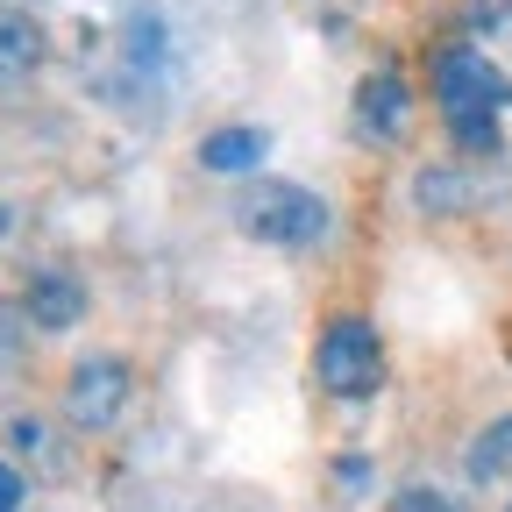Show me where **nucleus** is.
Here are the masks:
<instances>
[{
    "mask_svg": "<svg viewBox=\"0 0 512 512\" xmlns=\"http://www.w3.org/2000/svg\"><path fill=\"white\" fill-rule=\"evenodd\" d=\"M470 484H512V413L491 420L477 441H470V456H463Z\"/></svg>",
    "mask_w": 512,
    "mask_h": 512,
    "instance_id": "nucleus-9",
    "label": "nucleus"
},
{
    "mask_svg": "<svg viewBox=\"0 0 512 512\" xmlns=\"http://www.w3.org/2000/svg\"><path fill=\"white\" fill-rule=\"evenodd\" d=\"M43 22L36 15H15V8H0V93H22L36 72H43Z\"/></svg>",
    "mask_w": 512,
    "mask_h": 512,
    "instance_id": "nucleus-6",
    "label": "nucleus"
},
{
    "mask_svg": "<svg viewBox=\"0 0 512 512\" xmlns=\"http://www.w3.org/2000/svg\"><path fill=\"white\" fill-rule=\"evenodd\" d=\"M463 22H470V36H477V43L512 50V0H470V8H463Z\"/></svg>",
    "mask_w": 512,
    "mask_h": 512,
    "instance_id": "nucleus-10",
    "label": "nucleus"
},
{
    "mask_svg": "<svg viewBox=\"0 0 512 512\" xmlns=\"http://www.w3.org/2000/svg\"><path fill=\"white\" fill-rule=\"evenodd\" d=\"M392 512H470V505H463V498H448V491H427V484H420V491H399V498H392Z\"/></svg>",
    "mask_w": 512,
    "mask_h": 512,
    "instance_id": "nucleus-11",
    "label": "nucleus"
},
{
    "mask_svg": "<svg viewBox=\"0 0 512 512\" xmlns=\"http://www.w3.org/2000/svg\"><path fill=\"white\" fill-rule=\"evenodd\" d=\"M235 228L249 242H271V249H313L328 235V200L292 185V178H264L235 200Z\"/></svg>",
    "mask_w": 512,
    "mask_h": 512,
    "instance_id": "nucleus-2",
    "label": "nucleus"
},
{
    "mask_svg": "<svg viewBox=\"0 0 512 512\" xmlns=\"http://www.w3.org/2000/svg\"><path fill=\"white\" fill-rule=\"evenodd\" d=\"M22 498H29V484H22V470L0 456V512H22Z\"/></svg>",
    "mask_w": 512,
    "mask_h": 512,
    "instance_id": "nucleus-12",
    "label": "nucleus"
},
{
    "mask_svg": "<svg viewBox=\"0 0 512 512\" xmlns=\"http://www.w3.org/2000/svg\"><path fill=\"white\" fill-rule=\"evenodd\" d=\"M427 79H434V107L448 121V136H456L470 157H491L498 150V114L512 107V79L477 43H441Z\"/></svg>",
    "mask_w": 512,
    "mask_h": 512,
    "instance_id": "nucleus-1",
    "label": "nucleus"
},
{
    "mask_svg": "<svg viewBox=\"0 0 512 512\" xmlns=\"http://www.w3.org/2000/svg\"><path fill=\"white\" fill-rule=\"evenodd\" d=\"M264 150H271L264 128H214V136L200 143V164L235 178V171H256V164H264Z\"/></svg>",
    "mask_w": 512,
    "mask_h": 512,
    "instance_id": "nucleus-8",
    "label": "nucleus"
},
{
    "mask_svg": "<svg viewBox=\"0 0 512 512\" xmlns=\"http://www.w3.org/2000/svg\"><path fill=\"white\" fill-rule=\"evenodd\" d=\"M128 356H86L72 370V384H64V420H72L79 434H107L128 406Z\"/></svg>",
    "mask_w": 512,
    "mask_h": 512,
    "instance_id": "nucleus-4",
    "label": "nucleus"
},
{
    "mask_svg": "<svg viewBox=\"0 0 512 512\" xmlns=\"http://www.w3.org/2000/svg\"><path fill=\"white\" fill-rule=\"evenodd\" d=\"M79 313H86V285H79L72 271H36V278L22 285V320H29V328H43V335L72 328Z\"/></svg>",
    "mask_w": 512,
    "mask_h": 512,
    "instance_id": "nucleus-5",
    "label": "nucleus"
},
{
    "mask_svg": "<svg viewBox=\"0 0 512 512\" xmlns=\"http://www.w3.org/2000/svg\"><path fill=\"white\" fill-rule=\"evenodd\" d=\"M406 114H413V100H406V79H399V72H370V79H363V93H356V121L370 128L377 143L406 136Z\"/></svg>",
    "mask_w": 512,
    "mask_h": 512,
    "instance_id": "nucleus-7",
    "label": "nucleus"
},
{
    "mask_svg": "<svg viewBox=\"0 0 512 512\" xmlns=\"http://www.w3.org/2000/svg\"><path fill=\"white\" fill-rule=\"evenodd\" d=\"M313 377H320V392H335V399H370L384 384V335L363 313H335L313 342Z\"/></svg>",
    "mask_w": 512,
    "mask_h": 512,
    "instance_id": "nucleus-3",
    "label": "nucleus"
},
{
    "mask_svg": "<svg viewBox=\"0 0 512 512\" xmlns=\"http://www.w3.org/2000/svg\"><path fill=\"white\" fill-rule=\"evenodd\" d=\"M505 512H512V505H505Z\"/></svg>",
    "mask_w": 512,
    "mask_h": 512,
    "instance_id": "nucleus-13",
    "label": "nucleus"
}]
</instances>
